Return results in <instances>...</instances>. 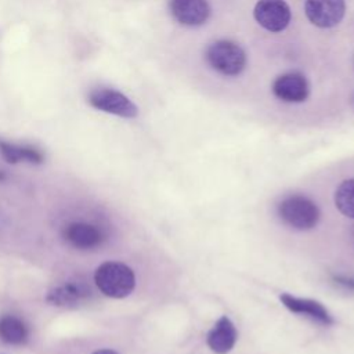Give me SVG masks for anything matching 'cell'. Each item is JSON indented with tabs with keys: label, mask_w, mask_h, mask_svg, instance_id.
I'll return each instance as SVG.
<instances>
[{
	"label": "cell",
	"mask_w": 354,
	"mask_h": 354,
	"mask_svg": "<svg viewBox=\"0 0 354 354\" xmlns=\"http://www.w3.org/2000/svg\"><path fill=\"white\" fill-rule=\"evenodd\" d=\"M272 93L285 102H303L308 97L310 86L304 75L288 72L278 76L272 83Z\"/></svg>",
	"instance_id": "obj_7"
},
{
	"label": "cell",
	"mask_w": 354,
	"mask_h": 354,
	"mask_svg": "<svg viewBox=\"0 0 354 354\" xmlns=\"http://www.w3.org/2000/svg\"><path fill=\"white\" fill-rule=\"evenodd\" d=\"M253 17L266 30L277 33L286 29L290 22V8L285 0H259Z\"/></svg>",
	"instance_id": "obj_5"
},
{
	"label": "cell",
	"mask_w": 354,
	"mask_h": 354,
	"mask_svg": "<svg viewBox=\"0 0 354 354\" xmlns=\"http://www.w3.org/2000/svg\"><path fill=\"white\" fill-rule=\"evenodd\" d=\"M93 354H118V353L113 351V350H111V348H101V350L94 351Z\"/></svg>",
	"instance_id": "obj_17"
},
{
	"label": "cell",
	"mask_w": 354,
	"mask_h": 354,
	"mask_svg": "<svg viewBox=\"0 0 354 354\" xmlns=\"http://www.w3.org/2000/svg\"><path fill=\"white\" fill-rule=\"evenodd\" d=\"M64 239L76 249L87 250L98 248L104 241V234L95 225L87 223H71L64 228Z\"/></svg>",
	"instance_id": "obj_10"
},
{
	"label": "cell",
	"mask_w": 354,
	"mask_h": 354,
	"mask_svg": "<svg viewBox=\"0 0 354 354\" xmlns=\"http://www.w3.org/2000/svg\"><path fill=\"white\" fill-rule=\"evenodd\" d=\"M279 218L292 228L311 230L318 224L319 209L314 201L304 195H289L277 207Z\"/></svg>",
	"instance_id": "obj_2"
},
{
	"label": "cell",
	"mask_w": 354,
	"mask_h": 354,
	"mask_svg": "<svg viewBox=\"0 0 354 354\" xmlns=\"http://www.w3.org/2000/svg\"><path fill=\"white\" fill-rule=\"evenodd\" d=\"M0 153L8 163H18V162H30V163H41L43 153L29 145H17L12 142H7L0 140Z\"/></svg>",
	"instance_id": "obj_14"
},
{
	"label": "cell",
	"mask_w": 354,
	"mask_h": 354,
	"mask_svg": "<svg viewBox=\"0 0 354 354\" xmlns=\"http://www.w3.org/2000/svg\"><path fill=\"white\" fill-rule=\"evenodd\" d=\"M332 279L335 283L346 288V289H350V290H354V277H346V275H332Z\"/></svg>",
	"instance_id": "obj_16"
},
{
	"label": "cell",
	"mask_w": 354,
	"mask_h": 354,
	"mask_svg": "<svg viewBox=\"0 0 354 354\" xmlns=\"http://www.w3.org/2000/svg\"><path fill=\"white\" fill-rule=\"evenodd\" d=\"M3 178H4V174L0 171V180H3Z\"/></svg>",
	"instance_id": "obj_19"
},
{
	"label": "cell",
	"mask_w": 354,
	"mask_h": 354,
	"mask_svg": "<svg viewBox=\"0 0 354 354\" xmlns=\"http://www.w3.org/2000/svg\"><path fill=\"white\" fill-rule=\"evenodd\" d=\"M169 7L173 18L185 26L203 25L210 15L207 0H170Z\"/></svg>",
	"instance_id": "obj_8"
},
{
	"label": "cell",
	"mask_w": 354,
	"mask_h": 354,
	"mask_svg": "<svg viewBox=\"0 0 354 354\" xmlns=\"http://www.w3.org/2000/svg\"><path fill=\"white\" fill-rule=\"evenodd\" d=\"M90 295V289L82 282H69L48 292L47 301L55 306H75Z\"/></svg>",
	"instance_id": "obj_13"
},
{
	"label": "cell",
	"mask_w": 354,
	"mask_h": 354,
	"mask_svg": "<svg viewBox=\"0 0 354 354\" xmlns=\"http://www.w3.org/2000/svg\"><path fill=\"white\" fill-rule=\"evenodd\" d=\"M205 58L216 72L224 76H236L246 66L243 48L231 40H217L206 48Z\"/></svg>",
	"instance_id": "obj_3"
},
{
	"label": "cell",
	"mask_w": 354,
	"mask_h": 354,
	"mask_svg": "<svg viewBox=\"0 0 354 354\" xmlns=\"http://www.w3.org/2000/svg\"><path fill=\"white\" fill-rule=\"evenodd\" d=\"M88 102L93 108L112 113L120 118H136L138 108L123 93L113 88H95L88 94Z\"/></svg>",
	"instance_id": "obj_4"
},
{
	"label": "cell",
	"mask_w": 354,
	"mask_h": 354,
	"mask_svg": "<svg viewBox=\"0 0 354 354\" xmlns=\"http://www.w3.org/2000/svg\"><path fill=\"white\" fill-rule=\"evenodd\" d=\"M29 339L28 325L15 315L0 317V342L11 346H22Z\"/></svg>",
	"instance_id": "obj_12"
},
{
	"label": "cell",
	"mask_w": 354,
	"mask_h": 354,
	"mask_svg": "<svg viewBox=\"0 0 354 354\" xmlns=\"http://www.w3.org/2000/svg\"><path fill=\"white\" fill-rule=\"evenodd\" d=\"M304 11L308 21L318 28L336 26L344 17V0H306Z\"/></svg>",
	"instance_id": "obj_6"
},
{
	"label": "cell",
	"mask_w": 354,
	"mask_h": 354,
	"mask_svg": "<svg viewBox=\"0 0 354 354\" xmlns=\"http://www.w3.org/2000/svg\"><path fill=\"white\" fill-rule=\"evenodd\" d=\"M236 339L238 333L235 325L227 315H224L209 330L206 336V343L213 353L227 354L234 348Z\"/></svg>",
	"instance_id": "obj_11"
},
{
	"label": "cell",
	"mask_w": 354,
	"mask_h": 354,
	"mask_svg": "<svg viewBox=\"0 0 354 354\" xmlns=\"http://www.w3.org/2000/svg\"><path fill=\"white\" fill-rule=\"evenodd\" d=\"M279 300L289 311L295 314H300L303 317L310 318L311 321H315L326 326L335 324V319L332 318L329 311L317 300L296 297L289 293H281Z\"/></svg>",
	"instance_id": "obj_9"
},
{
	"label": "cell",
	"mask_w": 354,
	"mask_h": 354,
	"mask_svg": "<svg viewBox=\"0 0 354 354\" xmlns=\"http://www.w3.org/2000/svg\"><path fill=\"white\" fill-rule=\"evenodd\" d=\"M350 104H351V106L354 108V93L351 94V98H350Z\"/></svg>",
	"instance_id": "obj_18"
},
{
	"label": "cell",
	"mask_w": 354,
	"mask_h": 354,
	"mask_svg": "<svg viewBox=\"0 0 354 354\" xmlns=\"http://www.w3.org/2000/svg\"><path fill=\"white\" fill-rule=\"evenodd\" d=\"M335 205L342 214L354 218V178L342 181L336 188Z\"/></svg>",
	"instance_id": "obj_15"
},
{
	"label": "cell",
	"mask_w": 354,
	"mask_h": 354,
	"mask_svg": "<svg viewBox=\"0 0 354 354\" xmlns=\"http://www.w3.org/2000/svg\"><path fill=\"white\" fill-rule=\"evenodd\" d=\"M98 289L108 297L122 299L136 288V275L130 267L119 261L102 263L94 274Z\"/></svg>",
	"instance_id": "obj_1"
}]
</instances>
